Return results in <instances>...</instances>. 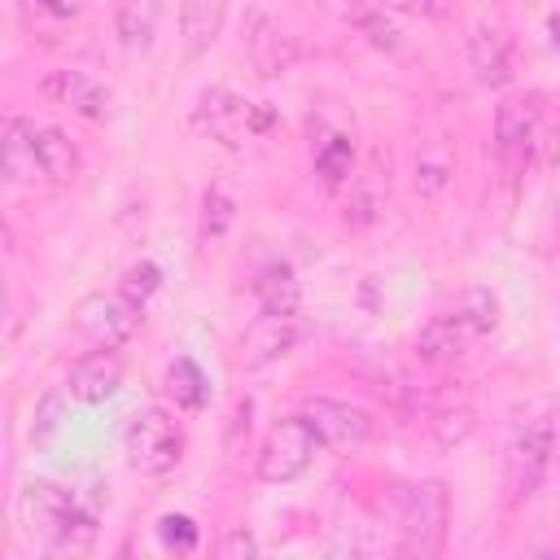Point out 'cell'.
I'll return each mask as SVG.
<instances>
[{
	"instance_id": "6da1fadb",
	"label": "cell",
	"mask_w": 560,
	"mask_h": 560,
	"mask_svg": "<svg viewBox=\"0 0 560 560\" xmlns=\"http://www.w3.org/2000/svg\"><path fill=\"white\" fill-rule=\"evenodd\" d=\"M556 140L560 122L534 96H508L494 109V158L512 179L525 175L538 158H556Z\"/></svg>"
},
{
	"instance_id": "7a4b0ae2",
	"label": "cell",
	"mask_w": 560,
	"mask_h": 560,
	"mask_svg": "<svg viewBox=\"0 0 560 560\" xmlns=\"http://www.w3.org/2000/svg\"><path fill=\"white\" fill-rule=\"evenodd\" d=\"M551 451H556V407H551V398H538L516 416L512 438H508L503 481H508L512 503L534 499V490L542 486V477L551 468Z\"/></svg>"
},
{
	"instance_id": "3957f363",
	"label": "cell",
	"mask_w": 560,
	"mask_h": 560,
	"mask_svg": "<svg viewBox=\"0 0 560 560\" xmlns=\"http://www.w3.org/2000/svg\"><path fill=\"white\" fill-rule=\"evenodd\" d=\"M451 494L442 481H416L398 499V542L394 560H438L446 542Z\"/></svg>"
},
{
	"instance_id": "277c9868",
	"label": "cell",
	"mask_w": 560,
	"mask_h": 560,
	"mask_svg": "<svg viewBox=\"0 0 560 560\" xmlns=\"http://www.w3.org/2000/svg\"><path fill=\"white\" fill-rule=\"evenodd\" d=\"M192 127L206 131L210 140L228 144V149H241L245 140H254V136L276 127V109L267 101H245V96H236L228 88H206L197 96Z\"/></svg>"
},
{
	"instance_id": "5b68a950",
	"label": "cell",
	"mask_w": 560,
	"mask_h": 560,
	"mask_svg": "<svg viewBox=\"0 0 560 560\" xmlns=\"http://www.w3.org/2000/svg\"><path fill=\"white\" fill-rule=\"evenodd\" d=\"M122 451H127V464L144 477H166L179 468L184 459V429L171 411L162 407H144L127 420V433H122Z\"/></svg>"
},
{
	"instance_id": "8992f818",
	"label": "cell",
	"mask_w": 560,
	"mask_h": 560,
	"mask_svg": "<svg viewBox=\"0 0 560 560\" xmlns=\"http://www.w3.org/2000/svg\"><path fill=\"white\" fill-rule=\"evenodd\" d=\"M315 451H319V438L311 433V424L302 416L276 420L258 446V481H267V486L298 481L315 464Z\"/></svg>"
},
{
	"instance_id": "52a82bcc",
	"label": "cell",
	"mask_w": 560,
	"mask_h": 560,
	"mask_svg": "<svg viewBox=\"0 0 560 560\" xmlns=\"http://www.w3.org/2000/svg\"><path fill=\"white\" fill-rule=\"evenodd\" d=\"M74 324L96 350H118L131 341L140 324V306H131L122 293H88L74 311Z\"/></svg>"
},
{
	"instance_id": "ba28073f",
	"label": "cell",
	"mask_w": 560,
	"mask_h": 560,
	"mask_svg": "<svg viewBox=\"0 0 560 560\" xmlns=\"http://www.w3.org/2000/svg\"><path fill=\"white\" fill-rule=\"evenodd\" d=\"M241 44H245V52H249V61H254V70L262 79H276L284 70H293V61H298L293 35H284L280 22L267 9H245V18H241Z\"/></svg>"
},
{
	"instance_id": "9c48e42d",
	"label": "cell",
	"mask_w": 560,
	"mask_h": 560,
	"mask_svg": "<svg viewBox=\"0 0 560 560\" xmlns=\"http://www.w3.org/2000/svg\"><path fill=\"white\" fill-rule=\"evenodd\" d=\"M39 92H44L52 105H66L70 114H79V118H88V122H105L109 109H114V92H109L96 74L74 70V66L48 70V74L39 79Z\"/></svg>"
},
{
	"instance_id": "30bf717a",
	"label": "cell",
	"mask_w": 560,
	"mask_h": 560,
	"mask_svg": "<svg viewBox=\"0 0 560 560\" xmlns=\"http://www.w3.org/2000/svg\"><path fill=\"white\" fill-rule=\"evenodd\" d=\"M302 420L311 424L319 446H332V451H359L372 438V416L363 407H350L337 398H311L302 407Z\"/></svg>"
},
{
	"instance_id": "8fae6325",
	"label": "cell",
	"mask_w": 560,
	"mask_h": 560,
	"mask_svg": "<svg viewBox=\"0 0 560 560\" xmlns=\"http://www.w3.org/2000/svg\"><path fill=\"white\" fill-rule=\"evenodd\" d=\"M118 385H122V359L114 350H92V354L74 359V368L66 376V394L79 398V402H88V407L114 398Z\"/></svg>"
},
{
	"instance_id": "7c38bea8",
	"label": "cell",
	"mask_w": 560,
	"mask_h": 560,
	"mask_svg": "<svg viewBox=\"0 0 560 560\" xmlns=\"http://www.w3.org/2000/svg\"><path fill=\"white\" fill-rule=\"evenodd\" d=\"M70 503H74V490H61V486H52V481H26V486L18 490V521H22L31 534L52 538V534L61 529Z\"/></svg>"
},
{
	"instance_id": "4fadbf2b",
	"label": "cell",
	"mask_w": 560,
	"mask_h": 560,
	"mask_svg": "<svg viewBox=\"0 0 560 560\" xmlns=\"http://www.w3.org/2000/svg\"><path fill=\"white\" fill-rule=\"evenodd\" d=\"M31 149H35V166H39V179L61 188V184H74L79 171H83V153L79 144L57 131V127H35L31 122Z\"/></svg>"
},
{
	"instance_id": "5bb4252c",
	"label": "cell",
	"mask_w": 560,
	"mask_h": 560,
	"mask_svg": "<svg viewBox=\"0 0 560 560\" xmlns=\"http://www.w3.org/2000/svg\"><path fill=\"white\" fill-rule=\"evenodd\" d=\"M468 70L481 88H503L512 79V35L499 26H472L468 35Z\"/></svg>"
},
{
	"instance_id": "9a60e30c",
	"label": "cell",
	"mask_w": 560,
	"mask_h": 560,
	"mask_svg": "<svg viewBox=\"0 0 560 560\" xmlns=\"http://www.w3.org/2000/svg\"><path fill=\"white\" fill-rule=\"evenodd\" d=\"M254 298H258V311L267 319H293L298 306H302V284H298V271L280 258L262 262L258 276H254Z\"/></svg>"
},
{
	"instance_id": "2e32d148",
	"label": "cell",
	"mask_w": 560,
	"mask_h": 560,
	"mask_svg": "<svg viewBox=\"0 0 560 560\" xmlns=\"http://www.w3.org/2000/svg\"><path fill=\"white\" fill-rule=\"evenodd\" d=\"M472 341H477V337L468 332V324H464L455 311H446V315H433V319L420 328V337H416V354H420L424 363L442 368V363H455Z\"/></svg>"
},
{
	"instance_id": "e0dca14e",
	"label": "cell",
	"mask_w": 560,
	"mask_h": 560,
	"mask_svg": "<svg viewBox=\"0 0 560 560\" xmlns=\"http://www.w3.org/2000/svg\"><path fill=\"white\" fill-rule=\"evenodd\" d=\"M298 337H302V328H298V319H258L249 332H245V363L249 368H262V363H271V359H280V354H289L293 346H298Z\"/></svg>"
},
{
	"instance_id": "ac0fdd59",
	"label": "cell",
	"mask_w": 560,
	"mask_h": 560,
	"mask_svg": "<svg viewBox=\"0 0 560 560\" xmlns=\"http://www.w3.org/2000/svg\"><path fill=\"white\" fill-rule=\"evenodd\" d=\"M451 179H455V149L446 144V140H429V144H420V153H416V171H411V188L420 192V197H442L446 188H451Z\"/></svg>"
},
{
	"instance_id": "d6986e66",
	"label": "cell",
	"mask_w": 560,
	"mask_h": 560,
	"mask_svg": "<svg viewBox=\"0 0 560 560\" xmlns=\"http://www.w3.org/2000/svg\"><path fill=\"white\" fill-rule=\"evenodd\" d=\"M0 166L13 184H35V149H31V118H9L4 122V144H0Z\"/></svg>"
},
{
	"instance_id": "ffe728a7",
	"label": "cell",
	"mask_w": 560,
	"mask_h": 560,
	"mask_svg": "<svg viewBox=\"0 0 560 560\" xmlns=\"http://www.w3.org/2000/svg\"><path fill=\"white\" fill-rule=\"evenodd\" d=\"M158 4H118L114 9V35H118V44L127 48V52H149V44H153V31H158Z\"/></svg>"
},
{
	"instance_id": "44dd1931",
	"label": "cell",
	"mask_w": 560,
	"mask_h": 560,
	"mask_svg": "<svg viewBox=\"0 0 560 560\" xmlns=\"http://www.w3.org/2000/svg\"><path fill=\"white\" fill-rule=\"evenodd\" d=\"M223 18H228V9H223L219 0H197V4H184V9H179L184 48H188V52L210 48V44H214V35H219V26H223Z\"/></svg>"
},
{
	"instance_id": "7402d4cb",
	"label": "cell",
	"mask_w": 560,
	"mask_h": 560,
	"mask_svg": "<svg viewBox=\"0 0 560 560\" xmlns=\"http://www.w3.org/2000/svg\"><path fill=\"white\" fill-rule=\"evenodd\" d=\"M166 394L175 398V407H184V411H201L206 398H210V381H206V372H201L192 359L179 354V359L166 368Z\"/></svg>"
},
{
	"instance_id": "603a6c76",
	"label": "cell",
	"mask_w": 560,
	"mask_h": 560,
	"mask_svg": "<svg viewBox=\"0 0 560 560\" xmlns=\"http://www.w3.org/2000/svg\"><path fill=\"white\" fill-rule=\"evenodd\" d=\"M328 560H381V542H376V525L368 516H350L328 547Z\"/></svg>"
},
{
	"instance_id": "cb8c5ba5",
	"label": "cell",
	"mask_w": 560,
	"mask_h": 560,
	"mask_svg": "<svg viewBox=\"0 0 560 560\" xmlns=\"http://www.w3.org/2000/svg\"><path fill=\"white\" fill-rule=\"evenodd\" d=\"M455 315H459V319L468 324V332L481 341V337H490L494 324H499V298H494L490 289H468V293L459 298Z\"/></svg>"
},
{
	"instance_id": "d4e9b609",
	"label": "cell",
	"mask_w": 560,
	"mask_h": 560,
	"mask_svg": "<svg viewBox=\"0 0 560 560\" xmlns=\"http://www.w3.org/2000/svg\"><path fill=\"white\" fill-rule=\"evenodd\" d=\"M232 219H236L232 192H228L223 184L206 188V197H201V241H206V245H210V241H223V232L232 228Z\"/></svg>"
},
{
	"instance_id": "484cf974",
	"label": "cell",
	"mask_w": 560,
	"mask_h": 560,
	"mask_svg": "<svg viewBox=\"0 0 560 560\" xmlns=\"http://www.w3.org/2000/svg\"><path fill=\"white\" fill-rule=\"evenodd\" d=\"M350 166H354V149H350L346 136H328V140L315 149V171H319V179H324L328 188H337V184L350 175Z\"/></svg>"
},
{
	"instance_id": "4316f807",
	"label": "cell",
	"mask_w": 560,
	"mask_h": 560,
	"mask_svg": "<svg viewBox=\"0 0 560 560\" xmlns=\"http://www.w3.org/2000/svg\"><path fill=\"white\" fill-rule=\"evenodd\" d=\"M472 411L468 407H438L433 416H429V433H433V442L442 446V451H451V446H459L468 433H472Z\"/></svg>"
},
{
	"instance_id": "83f0119b",
	"label": "cell",
	"mask_w": 560,
	"mask_h": 560,
	"mask_svg": "<svg viewBox=\"0 0 560 560\" xmlns=\"http://www.w3.org/2000/svg\"><path fill=\"white\" fill-rule=\"evenodd\" d=\"M158 284H162V267L158 262H131L127 271H122V280H118V293L131 302V306H144L153 293H158Z\"/></svg>"
},
{
	"instance_id": "f1b7e54d",
	"label": "cell",
	"mask_w": 560,
	"mask_h": 560,
	"mask_svg": "<svg viewBox=\"0 0 560 560\" xmlns=\"http://www.w3.org/2000/svg\"><path fill=\"white\" fill-rule=\"evenodd\" d=\"M350 22H354V26H363V31H368V39H372V44H381V48H394V44H398V31L389 26L385 9H354V13H350Z\"/></svg>"
},
{
	"instance_id": "f546056e",
	"label": "cell",
	"mask_w": 560,
	"mask_h": 560,
	"mask_svg": "<svg viewBox=\"0 0 560 560\" xmlns=\"http://www.w3.org/2000/svg\"><path fill=\"white\" fill-rule=\"evenodd\" d=\"M214 560H262V556H258V542H254L249 529H232V534L219 542V556H214Z\"/></svg>"
},
{
	"instance_id": "4dcf8cb0",
	"label": "cell",
	"mask_w": 560,
	"mask_h": 560,
	"mask_svg": "<svg viewBox=\"0 0 560 560\" xmlns=\"http://www.w3.org/2000/svg\"><path fill=\"white\" fill-rule=\"evenodd\" d=\"M61 402H66V394H57V389L44 394V402H39V411H35V438H48V433L61 424V420H57V416H61Z\"/></svg>"
},
{
	"instance_id": "1f68e13d",
	"label": "cell",
	"mask_w": 560,
	"mask_h": 560,
	"mask_svg": "<svg viewBox=\"0 0 560 560\" xmlns=\"http://www.w3.org/2000/svg\"><path fill=\"white\" fill-rule=\"evenodd\" d=\"M162 534H166V542H179V547L197 542V529H192L188 516H162Z\"/></svg>"
},
{
	"instance_id": "d6a6232c",
	"label": "cell",
	"mask_w": 560,
	"mask_h": 560,
	"mask_svg": "<svg viewBox=\"0 0 560 560\" xmlns=\"http://www.w3.org/2000/svg\"><path fill=\"white\" fill-rule=\"evenodd\" d=\"M114 560H136V538H127L122 547H118V556Z\"/></svg>"
},
{
	"instance_id": "836d02e7",
	"label": "cell",
	"mask_w": 560,
	"mask_h": 560,
	"mask_svg": "<svg viewBox=\"0 0 560 560\" xmlns=\"http://www.w3.org/2000/svg\"><path fill=\"white\" fill-rule=\"evenodd\" d=\"M529 560H560V551H551V547H538Z\"/></svg>"
},
{
	"instance_id": "e575fe53",
	"label": "cell",
	"mask_w": 560,
	"mask_h": 560,
	"mask_svg": "<svg viewBox=\"0 0 560 560\" xmlns=\"http://www.w3.org/2000/svg\"><path fill=\"white\" fill-rule=\"evenodd\" d=\"M556 219H560V201H556Z\"/></svg>"
}]
</instances>
